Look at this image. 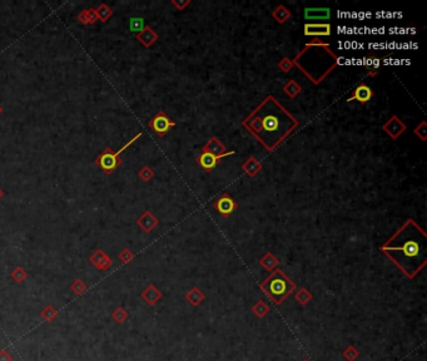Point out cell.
<instances>
[{"label": "cell", "mask_w": 427, "mask_h": 361, "mask_svg": "<svg viewBox=\"0 0 427 361\" xmlns=\"http://www.w3.org/2000/svg\"><path fill=\"white\" fill-rule=\"evenodd\" d=\"M297 118L272 94L267 95L245 119L242 127L252 134L267 152H274L297 127Z\"/></svg>", "instance_id": "1"}, {"label": "cell", "mask_w": 427, "mask_h": 361, "mask_svg": "<svg viewBox=\"0 0 427 361\" xmlns=\"http://www.w3.org/2000/svg\"><path fill=\"white\" fill-rule=\"evenodd\" d=\"M380 251L410 280H414L427 264V235L415 220L405 221L390 236Z\"/></svg>", "instance_id": "2"}, {"label": "cell", "mask_w": 427, "mask_h": 361, "mask_svg": "<svg viewBox=\"0 0 427 361\" xmlns=\"http://www.w3.org/2000/svg\"><path fill=\"white\" fill-rule=\"evenodd\" d=\"M292 62L313 86H320L339 67L340 58L330 44L321 38H313Z\"/></svg>", "instance_id": "3"}, {"label": "cell", "mask_w": 427, "mask_h": 361, "mask_svg": "<svg viewBox=\"0 0 427 361\" xmlns=\"http://www.w3.org/2000/svg\"><path fill=\"white\" fill-rule=\"evenodd\" d=\"M259 288L271 298L274 305L279 306L293 291H296L297 285L281 269H274L271 275L259 283Z\"/></svg>", "instance_id": "4"}, {"label": "cell", "mask_w": 427, "mask_h": 361, "mask_svg": "<svg viewBox=\"0 0 427 361\" xmlns=\"http://www.w3.org/2000/svg\"><path fill=\"white\" fill-rule=\"evenodd\" d=\"M141 137H142V133L139 132V133H137L133 138L130 139V141H128V143H125L122 148L118 149L117 152H113L112 148H105L104 151H103V152L95 158L94 162H95V165L98 166V167H99L105 175H112V173L114 172V171L117 170L123 162L122 158H120L119 156L124 152L128 147L132 146L136 141H138Z\"/></svg>", "instance_id": "5"}, {"label": "cell", "mask_w": 427, "mask_h": 361, "mask_svg": "<svg viewBox=\"0 0 427 361\" xmlns=\"http://www.w3.org/2000/svg\"><path fill=\"white\" fill-rule=\"evenodd\" d=\"M148 127L157 134L158 137L163 138L171 129L175 127L174 120L171 119L168 114L164 110H159L153 118L148 122Z\"/></svg>", "instance_id": "6"}, {"label": "cell", "mask_w": 427, "mask_h": 361, "mask_svg": "<svg viewBox=\"0 0 427 361\" xmlns=\"http://www.w3.org/2000/svg\"><path fill=\"white\" fill-rule=\"evenodd\" d=\"M213 207L222 217L228 218L238 208V203L232 198L231 194L224 192L214 201Z\"/></svg>", "instance_id": "7"}, {"label": "cell", "mask_w": 427, "mask_h": 361, "mask_svg": "<svg viewBox=\"0 0 427 361\" xmlns=\"http://www.w3.org/2000/svg\"><path fill=\"white\" fill-rule=\"evenodd\" d=\"M236 155V151H228V152L223 153V155H212V153H206V152H202L201 155L198 156V157L195 158V162L198 163L199 166H201L202 168H203L204 171H206L207 173H211L212 171L214 170V168L217 167V166L221 163V161L223 160V158L229 157V156H233Z\"/></svg>", "instance_id": "8"}, {"label": "cell", "mask_w": 427, "mask_h": 361, "mask_svg": "<svg viewBox=\"0 0 427 361\" xmlns=\"http://www.w3.org/2000/svg\"><path fill=\"white\" fill-rule=\"evenodd\" d=\"M407 129V126L401 120V118L397 117V115H391L386 123H383L382 131L390 137L393 141H397L402 134L405 133V131Z\"/></svg>", "instance_id": "9"}, {"label": "cell", "mask_w": 427, "mask_h": 361, "mask_svg": "<svg viewBox=\"0 0 427 361\" xmlns=\"http://www.w3.org/2000/svg\"><path fill=\"white\" fill-rule=\"evenodd\" d=\"M331 33L332 26L330 23H306L303 25V34L306 37H330Z\"/></svg>", "instance_id": "10"}, {"label": "cell", "mask_w": 427, "mask_h": 361, "mask_svg": "<svg viewBox=\"0 0 427 361\" xmlns=\"http://www.w3.org/2000/svg\"><path fill=\"white\" fill-rule=\"evenodd\" d=\"M372 97H373V90L365 83V82H362V83H359L358 86L352 90L351 97L347 98V103L356 100V102H358L359 104L365 105L372 99Z\"/></svg>", "instance_id": "11"}, {"label": "cell", "mask_w": 427, "mask_h": 361, "mask_svg": "<svg viewBox=\"0 0 427 361\" xmlns=\"http://www.w3.org/2000/svg\"><path fill=\"white\" fill-rule=\"evenodd\" d=\"M89 261H90V264L93 265L96 270H99V271H107L113 265V261L110 260V257L108 256L103 250H96V251H94V254L89 257Z\"/></svg>", "instance_id": "12"}, {"label": "cell", "mask_w": 427, "mask_h": 361, "mask_svg": "<svg viewBox=\"0 0 427 361\" xmlns=\"http://www.w3.org/2000/svg\"><path fill=\"white\" fill-rule=\"evenodd\" d=\"M137 226L144 231L146 233H151L157 226L159 225V221L151 211H144L142 216H139L136 221Z\"/></svg>", "instance_id": "13"}, {"label": "cell", "mask_w": 427, "mask_h": 361, "mask_svg": "<svg viewBox=\"0 0 427 361\" xmlns=\"http://www.w3.org/2000/svg\"><path fill=\"white\" fill-rule=\"evenodd\" d=\"M136 38H137V40H138V42L141 43L142 45H143V47L151 48L152 45H153L154 43L158 40L159 35L157 34V32L154 30L153 28H152V26L146 25L143 28V30H141L139 33H137Z\"/></svg>", "instance_id": "14"}, {"label": "cell", "mask_w": 427, "mask_h": 361, "mask_svg": "<svg viewBox=\"0 0 427 361\" xmlns=\"http://www.w3.org/2000/svg\"><path fill=\"white\" fill-rule=\"evenodd\" d=\"M141 297L146 301V304H148L149 306H154V305H157L159 301L162 300L163 293H162V291H159L153 283H151V285H148L142 291Z\"/></svg>", "instance_id": "15"}, {"label": "cell", "mask_w": 427, "mask_h": 361, "mask_svg": "<svg viewBox=\"0 0 427 361\" xmlns=\"http://www.w3.org/2000/svg\"><path fill=\"white\" fill-rule=\"evenodd\" d=\"M241 168H242V171L248 176V177L253 178L257 175H259L260 171L263 170V166H262V163H260L255 156H250V157L242 163Z\"/></svg>", "instance_id": "16"}, {"label": "cell", "mask_w": 427, "mask_h": 361, "mask_svg": "<svg viewBox=\"0 0 427 361\" xmlns=\"http://www.w3.org/2000/svg\"><path fill=\"white\" fill-rule=\"evenodd\" d=\"M202 152L212 153V155L219 156V155H223V153H226L227 148H226V146L222 143L221 139L217 138V137H211V138H209L208 141L206 142V144L202 147Z\"/></svg>", "instance_id": "17"}, {"label": "cell", "mask_w": 427, "mask_h": 361, "mask_svg": "<svg viewBox=\"0 0 427 361\" xmlns=\"http://www.w3.org/2000/svg\"><path fill=\"white\" fill-rule=\"evenodd\" d=\"M306 20H328L331 18V9L330 8H306Z\"/></svg>", "instance_id": "18"}, {"label": "cell", "mask_w": 427, "mask_h": 361, "mask_svg": "<svg viewBox=\"0 0 427 361\" xmlns=\"http://www.w3.org/2000/svg\"><path fill=\"white\" fill-rule=\"evenodd\" d=\"M380 63H381V60L377 54L371 53L370 55H367L365 62V68H366V72H367L368 77L378 76V73H380V71H378V69H380Z\"/></svg>", "instance_id": "19"}, {"label": "cell", "mask_w": 427, "mask_h": 361, "mask_svg": "<svg viewBox=\"0 0 427 361\" xmlns=\"http://www.w3.org/2000/svg\"><path fill=\"white\" fill-rule=\"evenodd\" d=\"M204 298H206V295H204L203 291L199 287H197V286L190 288L187 292V295H185V300H187L192 306H199L204 301Z\"/></svg>", "instance_id": "20"}, {"label": "cell", "mask_w": 427, "mask_h": 361, "mask_svg": "<svg viewBox=\"0 0 427 361\" xmlns=\"http://www.w3.org/2000/svg\"><path fill=\"white\" fill-rule=\"evenodd\" d=\"M271 15L278 24H284L292 18V11L283 4H279L277 8H274V10H272Z\"/></svg>", "instance_id": "21"}, {"label": "cell", "mask_w": 427, "mask_h": 361, "mask_svg": "<svg viewBox=\"0 0 427 361\" xmlns=\"http://www.w3.org/2000/svg\"><path fill=\"white\" fill-rule=\"evenodd\" d=\"M302 86H301L297 81H294V79H289L283 86V93L288 95L289 98H292V99L297 98V95H300L301 93H302Z\"/></svg>", "instance_id": "22"}, {"label": "cell", "mask_w": 427, "mask_h": 361, "mask_svg": "<svg viewBox=\"0 0 427 361\" xmlns=\"http://www.w3.org/2000/svg\"><path fill=\"white\" fill-rule=\"evenodd\" d=\"M259 264L264 270H267V271H271L272 272L274 269H277L279 261H278V259H277V257L274 256V255L272 254L271 251H268L267 254H264L263 256L260 257Z\"/></svg>", "instance_id": "23"}, {"label": "cell", "mask_w": 427, "mask_h": 361, "mask_svg": "<svg viewBox=\"0 0 427 361\" xmlns=\"http://www.w3.org/2000/svg\"><path fill=\"white\" fill-rule=\"evenodd\" d=\"M252 311L257 317H259V319H263V317L266 316L267 314H268L269 306L264 300H259L257 304H256L255 306L252 307Z\"/></svg>", "instance_id": "24"}, {"label": "cell", "mask_w": 427, "mask_h": 361, "mask_svg": "<svg viewBox=\"0 0 427 361\" xmlns=\"http://www.w3.org/2000/svg\"><path fill=\"white\" fill-rule=\"evenodd\" d=\"M58 315H59V312H58V310L55 309L54 306H52V305H47V306L40 311V317L44 319L47 322L54 321L58 317Z\"/></svg>", "instance_id": "25"}, {"label": "cell", "mask_w": 427, "mask_h": 361, "mask_svg": "<svg viewBox=\"0 0 427 361\" xmlns=\"http://www.w3.org/2000/svg\"><path fill=\"white\" fill-rule=\"evenodd\" d=\"M96 15H98V20L102 21H108V19L113 15V10L107 5V4H100L98 8L95 9Z\"/></svg>", "instance_id": "26"}, {"label": "cell", "mask_w": 427, "mask_h": 361, "mask_svg": "<svg viewBox=\"0 0 427 361\" xmlns=\"http://www.w3.org/2000/svg\"><path fill=\"white\" fill-rule=\"evenodd\" d=\"M294 297H296V300H297L301 305H303V306H305V305H307L308 302L312 300L313 296H312V293H311L310 291L307 290V288H300V290L296 292Z\"/></svg>", "instance_id": "27"}, {"label": "cell", "mask_w": 427, "mask_h": 361, "mask_svg": "<svg viewBox=\"0 0 427 361\" xmlns=\"http://www.w3.org/2000/svg\"><path fill=\"white\" fill-rule=\"evenodd\" d=\"M112 317L113 320H114L117 324H123V322H125L128 320V317H129V314H128L127 310L124 309V307L122 306H118L117 309L114 310V311L112 312Z\"/></svg>", "instance_id": "28"}, {"label": "cell", "mask_w": 427, "mask_h": 361, "mask_svg": "<svg viewBox=\"0 0 427 361\" xmlns=\"http://www.w3.org/2000/svg\"><path fill=\"white\" fill-rule=\"evenodd\" d=\"M414 134L421 142L427 141V123H426V120H421V122L417 124L416 128L414 129Z\"/></svg>", "instance_id": "29"}, {"label": "cell", "mask_w": 427, "mask_h": 361, "mask_svg": "<svg viewBox=\"0 0 427 361\" xmlns=\"http://www.w3.org/2000/svg\"><path fill=\"white\" fill-rule=\"evenodd\" d=\"M71 290L74 295L81 296L88 290V286H86V283L84 282V281H82L81 278H77V280H74L73 283L71 285Z\"/></svg>", "instance_id": "30"}, {"label": "cell", "mask_w": 427, "mask_h": 361, "mask_svg": "<svg viewBox=\"0 0 427 361\" xmlns=\"http://www.w3.org/2000/svg\"><path fill=\"white\" fill-rule=\"evenodd\" d=\"M10 276L16 283H20V282H23V281L26 280V277H28V272L25 271V269L18 266V267H15L13 271H11Z\"/></svg>", "instance_id": "31"}, {"label": "cell", "mask_w": 427, "mask_h": 361, "mask_svg": "<svg viewBox=\"0 0 427 361\" xmlns=\"http://www.w3.org/2000/svg\"><path fill=\"white\" fill-rule=\"evenodd\" d=\"M277 67H278V69L282 72V73L287 74L294 68V64L293 62H292L291 58L283 57L281 60H279L278 63H277Z\"/></svg>", "instance_id": "32"}, {"label": "cell", "mask_w": 427, "mask_h": 361, "mask_svg": "<svg viewBox=\"0 0 427 361\" xmlns=\"http://www.w3.org/2000/svg\"><path fill=\"white\" fill-rule=\"evenodd\" d=\"M138 177L141 178L143 182H149L152 178L154 177V171L152 170L149 166H144L138 171Z\"/></svg>", "instance_id": "33"}, {"label": "cell", "mask_w": 427, "mask_h": 361, "mask_svg": "<svg viewBox=\"0 0 427 361\" xmlns=\"http://www.w3.org/2000/svg\"><path fill=\"white\" fill-rule=\"evenodd\" d=\"M342 355H343V358L346 359L347 361H354L357 358H358L359 353L358 350H357L354 346H348L347 349H344V351L342 353Z\"/></svg>", "instance_id": "34"}, {"label": "cell", "mask_w": 427, "mask_h": 361, "mask_svg": "<svg viewBox=\"0 0 427 361\" xmlns=\"http://www.w3.org/2000/svg\"><path fill=\"white\" fill-rule=\"evenodd\" d=\"M118 259H119L124 265H128V264H130V262L133 261L134 254L130 251L129 249H124L119 252V255H118Z\"/></svg>", "instance_id": "35"}, {"label": "cell", "mask_w": 427, "mask_h": 361, "mask_svg": "<svg viewBox=\"0 0 427 361\" xmlns=\"http://www.w3.org/2000/svg\"><path fill=\"white\" fill-rule=\"evenodd\" d=\"M144 23H143V19H139V18H134V19H130V30L132 32H141V30H143L144 28Z\"/></svg>", "instance_id": "36"}, {"label": "cell", "mask_w": 427, "mask_h": 361, "mask_svg": "<svg viewBox=\"0 0 427 361\" xmlns=\"http://www.w3.org/2000/svg\"><path fill=\"white\" fill-rule=\"evenodd\" d=\"M190 3H192L190 0H172V1H171V4L179 11L184 10L187 6L190 5Z\"/></svg>", "instance_id": "37"}, {"label": "cell", "mask_w": 427, "mask_h": 361, "mask_svg": "<svg viewBox=\"0 0 427 361\" xmlns=\"http://www.w3.org/2000/svg\"><path fill=\"white\" fill-rule=\"evenodd\" d=\"M86 13H88L89 24H94L96 20H98V15H96V11H95V9H94V8L86 9Z\"/></svg>", "instance_id": "38"}, {"label": "cell", "mask_w": 427, "mask_h": 361, "mask_svg": "<svg viewBox=\"0 0 427 361\" xmlns=\"http://www.w3.org/2000/svg\"><path fill=\"white\" fill-rule=\"evenodd\" d=\"M78 20L79 23L83 24V25H88L89 20H88V13H86V9L85 10H82L81 13L78 14Z\"/></svg>", "instance_id": "39"}, {"label": "cell", "mask_w": 427, "mask_h": 361, "mask_svg": "<svg viewBox=\"0 0 427 361\" xmlns=\"http://www.w3.org/2000/svg\"><path fill=\"white\" fill-rule=\"evenodd\" d=\"M0 361H13V356L8 350H0Z\"/></svg>", "instance_id": "40"}, {"label": "cell", "mask_w": 427, "mask_h": 361, "mask_svg": "<svg viewBox=\"0 0 427 361\" xmlns=\"http://www.w3.org/2000/svg\"><path fill=\"white\" fill-rule=\"evenodd\" d=\"M3 196H4V192H3V189L0 188V198H1Z\"/></svg>", "instance_id": "41"}, {"label": "cell", "mask_w": 427, "mask_h": 361, "mask_svg": "<svg viewBox=\"0 0 427 361\" xmlns=\"http://www.w3.org/2000/svg\"><path fill=\"white\" fill-rule=\"evenodd\" d=\"M1 113H3V107L0 105V114H1Z\"/></svg>", "instance_id": "42"}, {"label": "cell", "mask_w": 427, "mask_h": 361, "mask_svg": "<svg viewBox=\"0 0 427 361\" xmlns=\"http://www.w3.org/2000/svg\"><path fill=\"white\" fill-rule=\"evenodd\" d=\"M302 361H308V360H302Z\"/></svg>", "instance_id": "43"}]
</instances>
